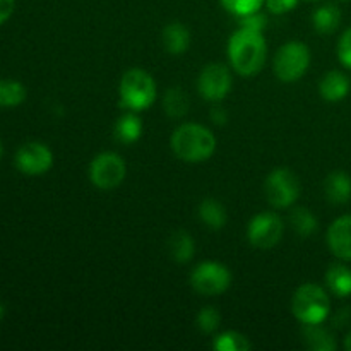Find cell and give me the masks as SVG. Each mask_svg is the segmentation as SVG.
Returning a JSON list of instances; mask_svg holds the SVG:
<instances>
[{
	"mask_svg": "<svg viewBox=\"0 0 351 351\" xmlns=\"http://www.w3.org/2000/svg\"><path fill=\"white\" fill-rule=\"evenodd\" d=\"M228 60L233 71L243 77L259 74L266 64L267 45L263 31L240 26L228 40Z\"/></svg>",
	"mask_w": 351,
	"mask_h": 351,
	"instance_id": "cell-1",
	"label": "cell"
},
{
	"mask_svg": "<svg viewBox=\"0 0 351 351\" xmlns=\"http://www.w3.org/2000/svg\"><path fill=\"white\" fill-rule=\"evenodd\" d=\"M170 146L175 156L185 163H201L216 151V137L201 123H182L173 130Z\"/></svg>",
	"mask_w": 351,
	"mask_h": 351,
	"instance_id": "cell-2",
	"label": "cell"
},
{
	"mask_svg": "<svg viewBox=\"0 0 351 351\" xmlns=\"http://www.w3.org/2000/svg\"><path fill=\"white\" fill-rule=\"evenodd\" d=\"M120 105L130 112H143L156 101V82L149 72L130 69L122 75L119 86Z\"/></svg>",
	"mask_w": 351,
	"mask_h": 351,
	"instance_id": "cell-3",
	"label": "cell"
},
{
	"mask_svg": "<svg viewBox=\"0 0 351 351\" xmlns=\"http://www.w3.org/2000/svg\"><path fill=\"white\" fill-rule=\"evenodd\" d=\"M291 312L302 324H322L331 312V302L324 288L314 283H305L295 291Z\"/></svg>",
	"mask_w": 351,
	"mask_h": 351,
	"instance_id": "cell-4",
	"label": "cell"
},
{
	"mask_svg": "<svg viewBox=\"0 0 351 351\" xmlns=\"http://www.w3.org/2000/svg\"><path fill=\"white\" fill-rule=\"evenodd\" d=\"M311 48L302 41H288L274 55V74L281 82H297L311 65Z\"/></svg>",
	"mask_w": 351,
	"mask_h": 351,
	"instance_id": "cell-5",
	"label": "cell"
},
{
	"mask_svg": "<svg viewBox=\"0 0 351 351\" xmlns=\"http://www.w3.org/2000/svg\"><path fill=\"white\" fill-rule=\"evenodd\" d=\"M266 199L273 208L287 209L297 202L300 197V180L297 175L288 168H276L271 171L264 184Z\"/></svg>",
	"mask_w": 351,
	"mask_h": 351,
	"instance_id": "cell-6",
	"label": "cell"
},
{
	"mask_svg": "<svg viewBox=\"0 0 351 351\" xmlns=\"http://www.w3.org/2000/svg\"><path fill=\"white\" fill-rule=\"evenodd\" d=\"M127 173L125 161L120 154L106 151L93 158L89 165V180L99 191H112L119 187Z\"/></svg>",
	"mask_w": 351,
	"mask_h": 351,
	"instance_id": "cell-7",
	"label": "cell"
},
{
	"mask_svg": "<svg viewBox=\"0 0 351 351\" xmlns=\"http://www.w3.org/2000/svg\"><path fill=\"white\" fill-rule=\"evenodd\" d=\"M191 285L197 293L215 297L228 290L232 285V273L225 264L208 261L195 266L191 274Z\"/></svg>",
	"mask_w": 351,
	"mask_h": 351,
	"instance_id": "cell-8",
	"label": "cell"
},
{
	"mask_svg": "<svg viewBox=\"0 0 351 351\" xmlns=\"http://www.w3.org/2000/svg\"><path fill=\"white\" fill-rule=\"evenodd\" d=\"M285 233L283 219L274 213H261L254 216L247 228V239L256 249H273L281 242Z\"/></svg>",
	"mask_w": 351,
	"mask_h": 351,
	"instance_id": "cell-9",
	"label": "cell"
},
{
	"mask_svg": "<svg viewBox=\"0 0 351 351\" xmlns=\"http://www.w3.org/2000/svg\"><path fill=\"white\" fill-rule=\"evenodd\" d=\"M232 89V74L223 64H208L197 79V91L206 101L218 103L228 96Z\"/></svg>",
	"mask_w": 351,
	"mask_h": 351,
	"instance_id": "cell-10",
	"label": "cell"
},
{
	"mask_svg": "<svg viewBox=\"0 0 351 351\" xmlns=\"http://www.w3.org/2000/svg\"><path fill=\"white\" fill-rule=\"evenodd\" d=\"M16 167L24 175H43L53 167V153L41 143H27L17 149Z\"/></svg>",
	"mask_w": 351,
	"mask_h": 351,
	"instance_id": "cell-11",
	"label": "cell"
},
{
	"mask_svg": "<svg viewBox=\"0 0 351 351\" xmlns=\"http://www.w3.org/2000/svg\"><path fill=\"white\" fill-rule=\"evenodd\" d=\"M328 245L338 259L351 261V215L332 221L328 230Z\"/></svg>",
	"mask_w": 351,
	"mask_h": 351,
	"instance_id": "cell-12",
	"label": "cell"
},
{
	"mask_svg": "<svg viewBox=\"0 0 351 351\" xmlns=\"http://www.w3.org/2000/svg\"><path fill=\"white\" fill-rule=\"evenodd\" d=\"M319 93L326 101H341L350 93V79L339 71H329L319 82Z\"/></svg>",
	"mask_w": 351,
	"mask_h": 351,
	"instance_id": "cell-13",
	"label": "cell"
},
{
	"mask_svg": "<svg viewBox=\"0 0 351 351\" xmlns=\"http://www.w3.org/2000/svg\"><path fill=\"white\" fill-rule=\"evenodd\" d=\"M324 192L331 204H346L351 199V177L346 171H332L326 178Z\"/></svg>",
	"mask_w": 351,
	"mask_h": 351,
	"instance_id": "cell-14",
	"label": "cell"
},
{
	"mask_svg": "<svg viewBox=\"0 0 351 351\" xmlns=\"http://www.w3.org/2000/svg\"><path fill=\"white\" fill-rule=\"evenodd\" d=\"M163 45L170 55H182L191 47V31L182 23H170L163 29Z\"/></svg>",
	"mask_w": 351,
	"mask_h": 351,
	"instance_id": "cell-15",
	"label": "cell"
},
{
	"mask_svg": "<svg viewBox=\"0 0 351 351\" xmlns=\"http://www.w3.org/2000/svg\"><path fill=\"white\" fill-rule=\"evenodd\" d=\"M197 216L201 219V223H204L211 230H221L226 225V221H228L225 206L218 199L213 197L202 199L197 208Z\"/></svg>",
	"mask_w": 351,
	"mask_h": 351,
	"instance_id": "cell-16",
	"label": "cell"
},
{
	"mask_svg": "<svg viewBox=\"0 0 351 351\" xmlns=\"http://www.w3.org/2000/svg\"><path fill=\"white\" fill-rule=\"evenodd\" d=\"M113 134H115V139L119 141V143L134 144L141 139V136H143V122H141L139 117L136 115V112L125 113V115H122L115 122Z\"/></svg>",
	"mask_w": 351,
	"mask_h": 351,
	"instance_id": "cell-17",
	"label": "cell"
},
{
	"mask_svg": "<svg viewBox=\"0 0 351 351\" xmlns=\"http://www.w3.org/2000/svg\"><path fill=\"white\" fill-rule=\"evenodd\" d=\"M326 285L336 297L346 298L351 295V269L345 264H332L326 273Z\"/></svg>",
	"mask_w": 351,
	"mask_h": 351,
	"instance_id": "cell-18",
	"label": "cell"
},
{
	"mask_svg": "<svg viewBox=\"0 0 351 351\" xmlns=\"http://www.w3.org/2000/svg\"><path fill=\"white\" fill-rule=\"evenodd\" d=\"M168 252H170L171 259L178 264H187L194 259L195 254V243L194 239L189 235L187 232L180 230V232L173 233L171 239L168 240Z\"/></svg>",
	"mask_w": 351,
	"mask_h": 351,
	"instance_id": "cell-19",
	"label": "cell"
},
{
	"mask_svg": "<svg viewBox=\"0 0 351 351\" xmlns=\"http://www.w3.org/2000/svg\"><path fill=\"white\" fill-rule=\"evenodd\" d=\"M312 23L317 33L321 34H331L341 24V10L336 3H324L319 7L312 16Z\"/></svg>",
	"mask_w": 351,
	"mask_h": 351,
	"instance_id": "cell-20",
	"label": "cell"
},
{
	"mask_svg": "<svg viewBox=\"0 0 351 351\" xmlns=\"http://www.w3.org/2000/svg\"><path fill=\"white\" fill-rule=\"evenodd\" d=\"M304 341L308 350L314 351H335L336 339L328 329L321 328V324H305Z\"/></svg>",
	"mask_w": 351,
	"mask_h": 351,
	"instance_id": "cell-21",
	"label": "cell"
},
{
	"mask_svg": "<svg viewBox=\"0 0 351 351\" xmlns=\"http://www.w3.org/2000/svg\"><path fill=\"white\" fill-rule=\"evenodd\" d=\"M163 108L168 117L171 119H182L191 110V101H189L187 93L182 88H170L165 93Z\"/></svg>",
	"mask_w": 351,
	"mask_h": 351,
	"instance_id": "cell-22",
	"label": "cell"
},
{
	"mask_svg": "<svg viewBox=\"0 0 351 351\" xmlns=\"http://www.w3.org/2000/svg\"><path fill=\"white\" fill-rule=\"evenodd\" d=\"M290 225L293 228V232L298 237H307L314 235L319 228V221L314 216V213L307 208H295L293 213L290 216Z\"/></svg>",
	"mask_w": 351,
	"mask_h": 351,
	"instance_id": "cell-23",
	"label": "cell"
},
{
	"mask_svg": "<svg viewBox=\"0 0 351 351\" xmlns=\"http://www.w3.org/2000/svg\"><path fill=\"white\" fill-rule=\"evenodd\" d=\"M26 88L19 81L0 79V108H14L26 99Z\"/></svg>",
	"mask_w": 351,
	"mask_h": 351,
	"instance_id": "cell-24",
	"label": "cell"
},
{
	"mask_svg": "<svg viewBox=\"0 0 351 351\" xmlns=\"http://www.w3.org/2000/svg\"><path fill=\"white\" fill-rule=\"evenodd\" d=\"M213 348L216 351H249L252 348V343L245 335H240L237 331H226L213 339Z\"/></svg>",
	"mask_w": 351,
	"mask_h": 351,
	"instance_id": "cell-25",
	"label": "cell"
},
{
	"mask_svg": "<svg viewBox=\"0 0 351 351\" xmlns=\"http://www.w3.org/2000/svg\"><path fill=\"white\" fill-rule=\"evenodd\" d=\"M219 2L225 7L226 12L233 14L237 17H243L247 14L259 12L266 0H219Z\"/></svg>",
	"mask_w": 351,
	"mask_h": 351,
	"instance_id": "cell-26",
	"label": "cell"
},
{
	"mask_svg": "<svg viewBox=\"0 0 351 351\" xmlns=\"http://www.w3.org/2000/svg\"><path fill=\"white\" fill-rule=\"evenodd\" d=\"M219 322H221V315H219V312L215 307L201 308V312L197 314V319H195V324H197L199 331L204 332V335L216 332V329L219 328Z\"/></svg>",
	"mask_w": 351,
	"mask_h": 351,
	"instance_id": "cell-27",
	"label": "cell"
},
{
	"mask_svg": "<svg viewBox=\"0 0 351 351\" xmlns=\"http://www.w3.org/2000/svg\"><path fill=\"white\" fill-rule=\"evenodd\" d=\"M338 58L346 69H351V27L343 33L338 41Z\"/></svg>",
	"mask_w": 351,
	"mask_h": 351,
	"instance_id": "cell-28",
	"label": "cell"
},
{
	"mask_svg": "<svg viewBox=\"0 0 351 351\" xmlns=\"http://www.w3.org/2000/svg\"><path fill=\"white\" fill-rule=\"evenodd\" d=\"M239 23L242 27L264 31V27L267 26V17L261 12H254V14H247V16L243 17H239Z\"/></svg>",
	"mask_w": 351,
	"mask_h": 351,
	"instance_id": "cell-29",
	"label": "cell"
},
{
	"mask_svg": "<svg viewBox=\"0 0 351 351\" xmlns=\"http://www.w3.org/2000/svg\"><path fill=\"white\" fill-rule=\"evenodd\" d=\"M266 7L269 9V12L281 16V14L290 12L291 9H295L298 3V0H266Z\"/></svg>",
	"mask_w": 351,
	"mask_h": 351,
	"instance_id": "cell-30",
	"label": "cell"
},
{
	"mask_svg": "<svg viewBox=\"0 0 351 351\" xmlns=\"http://www.w3.org/2000/svg\"><path fill=\"white\" fill-rule=\"evenodd\" d=\"M16 0H0V26L12 16Z\"/></svg>",
	"mask_w": 351,
	"mask_h": 351,
	"instance_id": "cell-31",
	"label": "cell"
},
{
	"mask_svg": "<svg viewBox=\"0 0 351 351\" xmlns=\"http://www.w3.org/2000/svg\"><path fill=\"white\" fill-rule=\"evenodd\" d=\"M226 119H228V115H226V112L221 106H215V108L211 110V120L216 125H225Z\"/></svg>",
	"mask_w": 351,
	"mask_h": 351,
	"instance_id": "cell-32",
	"label": "cell"
},
{
	"mask_svg": "<svg viewBox=\"0 0 351 351\" xmlns=\"http://www.w3.org/2000/svg\"><path fill=\"white\" fill-rule=\"evenodd\" d=\"M348 321H350V308H343V311H339L338 315L335 317V324L338 326V328L345 326Z\"/></svg>",
	"mask_w": 351,
	"mask_h": 351,
	"instance_id": "cell-33",
	"label": "cell"
},
{
	"mask_svg": "<svg viewBox=\"0 0 351 351\" xmlns=\"http://www.w3.org/2000/svg\"><path fill=\"white\" fill-rule=\"evenodd\" d=\"M345 348L351 351V331L346 335V338H345Z\"/></svg>",
	"mask_w": 351,
	"mask_h": 351,
	"instance_id": "cell-34",
	"label": "cell"
},
{
	"mask_svg": "<svg viewBox=\"0 0 351 351\" xmlns=\"http://www.w3.org/2000/svg\"><path fill=\"white\" fill-rule=\"evenodd\" d=\"M3 315H5V308H3V305L0 304V321L3 319Z\"/></svg>",
	"mask_w": 351,
	"mask_h": 351,
	"instance_id": "cell-35",
	"label": "cell"
},
{
	"mask_svg": "<svg viewBox=\"0 0 351 351\" xmlns=\"http://www.w3.org/2000/svg\"><path fill=\"white\" fill-rule=\"evenodd\" d=\"M0 158H2V143H0Z\"/></svg>",
	"mask_w": 351,
	"mask_h": 351,
	"instance_id": "cell-36",
	"label": "cell"
},
{
	"mask_svg": "<svg viewBox=\"0 0 351 351\" xmlns=\"http://www.w3.org/2000/svg\"><path fill=\"white\" fill-rule=\"evenodd\" d=\"M307 2H317V0H307Z\"/></svg>",
	"mask_w": 351,
	"mask_h": 351,
	"instance_id": "cell-37",
	"label": "cell"
},
{
	"mask_svg": "<svg viewBox=\"0 0 351 351\" xmlns=\"http://www.w3.org/2000/svg\"><path fill=\"white\" fill-rule=\"evenodd\" d=\"M341 2H351V0H341Z\"/></svg>",
	"mask_w": 351,
	"mask_h": 351,
	"instance_id": "cell-38",
	"label": "cell"
}]
</instances>
